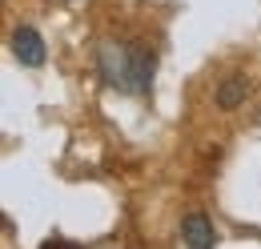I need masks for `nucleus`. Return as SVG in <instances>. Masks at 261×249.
Instances as JSON below:
<instances>
[{
    "label": "nucleus",
    "mask_w": 261,
    "mask_h": 249,
    "mask_svg": "<svg viewBox=\"0 0 261 249\" xmlns=\"http://www.w3.org/2000/svg\"><path fill=\"white\" fill-rule=\"evenodd\" d=\"M245 93H249V85H245L241 77L221 81V89H217V105H221V109H237V105L245 101Z\"/></svg>",
    "instance_id": "nucleus-4"
},
{
    "label": "nucleus",
    "mask_w": 261,
    "mask_h": 249,
    "mask_svg": "<svg viewBox=\"0 0 261 249\" xmlns=\"http://www.w3.org/2000/svg\"><path fill=\"white\" fill-rule=\"evenodd\" d=\"M40 249H81V241H68V237H48Z\"/></svg>",
    "instance_id": "nucleus-5"
},
{
    "label": "nucleus",
    "mask_w": 261,
    "mask_h": 249,
    "mask_svg": "<svg viewBox=\"0 0 261 249\" xmlns=\"http://www.w3.org/2000/svg\"><path fill=\"white\" fill-rule=\"evenodd\" d=\"M181 241L189 249H213L217 245V233H213V221L205 213H189L181 221Z\"/></svg>",
    "instance_id": "nucleus-3"
},
{
    "label": "nucleus",
    "mask_w": 261,
    "mask_h": 249,
    "mask_svg": "<svg viewBox=\"0 0 261 249\" xmlns=\"http://www.w3.org/2000/svg\"><path fill=\"white\" fill-rule=\"evenodd\" d=\"M12 57L24 64V68H40L44 57H48V48H44V36L29 24H20V29L12 32Z\"/></svg>",
    "instance_id": "nucleus-2"
},
{
    "label": "nucleus",
    "mask_w": 261,
    "mask_h": 249,
    "mask_svg": "<svg viewBox=\"0 0 261 249\" xmlns=\"http://www.w3.org/2000/svg\"><path fill=\"white\" fill-rule=\"evenodd\" d=\"M153 53L149 48H141V44H105L97 57V68L100 77H105V85L109 89H117V93H149L153 89Z\"/></svg>",
    "instance_id": "nucleus-1"
}]
</instances>
